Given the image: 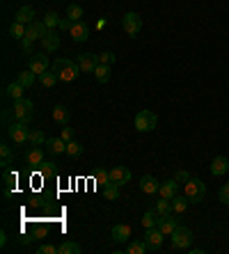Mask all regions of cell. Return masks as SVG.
I'll list each match as a JSON object with an SVG mask.
<instances>
[{"mask_svg": "<svg viewBox=\"0 0 229 254\" xmlns=\"http://www.w3.org/2000/svg\"><path fill=\"white\" fill-rule=\"evenodd\" d=\"M46 147L51 149V154H67V142L62 137H48Z\"/></svg>", "mask_w": 229, "mask_h": 254, "instance_id": "44dd1931", "label": "cell"}, {"mask_svg": "<svg viewBox=\"0 0 229 254\" xmlns=\"http://www.w3.org/2000/svg\"><path fill=\"white\" fill-rule=\"evenodd\" d=\"M37 252H39V254H55V252H57V247H53V245H41V247H37Z\"/></svg>", "mask_w": 229, "mask_h": 254, "instance_id": "f6af8a7d", "label": "cell"}, {"mask_svg": "<svg viewBox=\"0 0 229 254\" xmlns=\"http://www.w3.org/2000/svg\"><path fill=\"white\" fill-rule=\"evenodd\" d=\"M62 140H64V142H71V140H74V131H71V128H62V135H60Z\"/></svg>", "mask_w": 229, "mask_h": 254, "instance_id": "bcb514c9", "label": "cell"}, {"mask_svg": "<svg viewBox=\"0 0 229 254\" xmlns=\"http://www.w3.org/2000/svg\"><path fill=\"white\" fill-rule=\"evenodd\" d=\"M101 190H103V195H106V199H110V202H117V199H119V186L113 183V181H108Z\"/></svg>", "mask_w": 229, "mask_h": 254, "instance_id": "cb8c5ba5", "label": "cell"}, {"mask_svg": "<svg viewBox=\"0 0 229 254\" xmlns=\"http://www.w3.org/2000/svg\"><path fill=\"white\" fill-rule=\"evenodd\" d=\"M158 193H160V197H165V199H174L176 195H179V181L176 179L163 181L158 188Z\"/></svg>", "mask_w": 229, "mask_h": 254, "instance_id": "4fadbf2b", "label": "cell"}, {"mask_svg": "<svg viewBox=\"0 0 229 254\" xmlns=\"http://www.w3.org/2000/svg\"><path fill=\"white\" fill-rule=\"evenodd\" d=\"M14 21L23 23V25H25V23L30 25V23L35 21V9H32V7H21V9H19V12H16Z\"/></svg>", "mask_w": 229, "mask_h": 254, "instance_id": "603a6c76", "label": "cell"}, {"mask_svg": "<svg viewBox=\"0 0 229 254\" xmlns=\"http://www.w3.org/2000/svg\"><path fill=\"white\" fill-rule=\"evenodd\" d=\"M53 163H41V170H44V174H53V167H51Z\"/></svg>", "mask_w": 229, "mask_h": 254, "instance_id": "c3c4849f", "label": "cell"}, {"mask_svg": "<svg viewBox=\"0 0 229 254\" xmlns=\"http://www.w3.org/2000/svg\"><path fill=\"white\" fill-rule=\"evenodd\" d=\"M218 197H220V202H222V204H229V183H225V186L220 188Z\"/></svg>", "mask_w": 229, "mask_h": 254, "instance_id": "b9f144b4", "label": "cell"}, {"mask_svg": "<svg viewBox=\"0 0 229 254\" xmlns=\"http://www.w3.org/2000/svg\"><path fill=\"white\" fill-rule=\"evenodd\" d=\"M129 238H131L129 224H114L113 227V240H117V243H129Z\"/></svg>", "mask_w": 229, "mask_h": 254, "instance_id": "d6986e66", "label": "cell"}, {"mask_svg": "<svg viewBox=\"0 0 229 254\" xmlns=\"http://www.w3.org/2000/svg\"><path fill=\"white\" fill-rule=\"evenodd\" d=\"M48 64H51V60H48V55H44V53H32L30 55V71H35V74H44L46 69H48Z\"/></svg>", "mask_w": 229, "mask_h": 254, "instance_id": "30bf717a", "label": "cell"}, {"mask_svg": "<svg viewBox=\"0 0 229 254\" xmlns=\"http://www.w3.org/2000/svg\"><path fill=\"white\" fill-rule=\"evenodd\" d=\"M183 195L191 199V204H199L202 199H204V195H206V186L199 179H192L191 176V179L183 183Z\"/></svg>", "mask_w": 229, "mask_h": 254, "instance_id": "7a4b0ae2", "label": "cell"}, {"mask_svg": "<svg viewBox=\"0 0 229 254\" xmlns=\"http://www.w3.org/2000/svg\"><path fill=\"white\" fill-rule=\"evenodd\" d=\"M71 25H74V23L69 21V19H60V25H57V28H62V30H71Z\"/></svg>", "mask_w": 229, "mask_h": 254, "instance_id": "7dc6e473", "label": "cell"}, {"mask_svg": "<svg viewBox=\"0 0 229 254\" xmlns=\"http://www.w3.org/2000/svg\"><path fill=\"white\" fill-rule=\"evenodd\" d=\"M5 243H7V234L2 232V234H0V245H5Z\"/></svg>", "mask_w": 229, "mask_h": 254, "instance_id": "681fc988", "label": "cell"}, {"mask_svg": "<svg viewBox=\"0 0 229 254\" xmlns=\"http://www.w3.org/2000/svg\"><path fill=\"white\" fill-rule=\"evenodd\" d=\"M41 44H44L46 51L53 53V51H57V48H60V37H57L53 30H48V32H46V37L41 39Z\"/></svg>", "mask_w": 229, "mask_h": 254, "instance_id": "ffe728a7", "label": "cell"}, {"mask_svg": "<svg viewBox=\"0 0 229 254\" xmlns=\"http://www.w3.org/2000/svg\"><path fill=\"white\" fill-rule=\"evenodd\" d=\"M156 124H158V117H156L152 110H140L135 115V128L140 131V133H149V131H153Z\"/></svg>", "mask_w": 229, "mask_h": 254, "instance_id": "277c9868", "label": "cell"}, {"mask_svg": "<svg viewBox=\"0 0 229 254\" xmlns=\"http://www.w3.org/2000/svg\"><path fill=\"white\" fill-rule=\"evenodd\" d=\"M147 250H149V245L145 240H133V243L126 245V254H145Z\"/></svg>", "mask_w": 229, "mask_h": 254, "instance_id": "484cf974", "label": "cell"}, {"mask_svg": "<svg viewBox=\"0 0 229 254\" xmlns=\"http://www.w3.org/2000/svg\"><path fill=\"white\" fill-rule=\"evenodd\" d=\"M0 156H2V167H7L9 163H12V149H9L7 144H0Z\"/></svg>", "mask_w": 229, "mask_h": 254, "instance_id": "f35d334b", "label": "cell"}, {"mask_svg": "<svg viewBox=\"0 0 229 254\" xmlns=\"http://www.w3.org/2000/svg\"><path fill=\"white\" fill-rule=\"evenodd\" d=\"M174 179H176V181H179V183H186V181L191 179V174L186 172V170H179V172H176V174H174Z\"/></svg>", "mask_w": 229, "mask_h": 254, "instance_id": "7bdbcfd3", "label": "cell"}, {"mask_svg": "<svg viewBox=\"0 0 229 254\" xmlns=\"http://www.w3.org/2000/svg\"><path fill=\"white\" fill-rule=\"evenodd\" d=\"M229 172V160L225 156H215L213 163H211V174L213 176H222V174Z\"/></svg>", "mask_w": 229, "mask_h": 254, "instance_id": "e0dca14e", "label": "cell"}, {"mask_svg": "<svg viewBox=\"0 0 229 254\" xmlns=\"http://www.w3.org/2000/svg\"><path fill=\"white\" fill-rule=\"evenodd\" d=\"M69 117H71V112H69L67 105H55L53 108V121L55 124H60V126H67L69 124Z\"/></svg>", "mask_w": 229, "mask_h": 254, "instance_id": "ac0fdd59", "label": "cell"}, {"mask_svg": "<svg viewBox=\"0 0 229 254\" xmlns=\"http://www.w3.org/2000/svg\"><path fill=\"white\" fill-rule=\"evenodd\" d=\"M80 154H83V144L76 142V140H71V142H67V156L78 158Z\"/></svg>", "mask_w": 229, "mask_h": 254, "instance_id": "8d00e7d4", "label": "cell"}, {"mask_svg": "<svg viewBox=\"0 0 229 254\" xmlns=\"http://www.w3.org/2000/svg\"><path fill=\"white\" fill-rule=\"evenodd\" d=\"M131 176H133V174H131V170H129V167H124V165H117V167H113V170H110V181H113V183H117L119 188L126 186V183L131 181Z\"/></svg>", "mask_w": 229, "mask_h": 254, "instance_id": "9c48e42d", "label": "cell"}, {"mask_svg": "<svg viewBox=\"0 0 229 254\" xmlns=\"http://www.w3.org/2000/svg\"><path fill=\"white\" fill-rule=\"evenodd\" d=\"M23 90H25V87H23L21 82L16 80V82H12V85L7 87V94L14 98V101H19V98H23Z\"/></svg>", "mask_w": 229, "mask_h": 254, "instance_id": "e575fe53", "label": "cell"}, {"mask_svg": "<svg viewBox=\"0 0 229 254\" xmlns=\"http://www.w3.org/2000/svg\"><path fill=\"white\" fill-rule=\"evenodd\" d=\"M67 19L71 23L80 21V19H83V7H80V5H69L67 7Z\"/></svg>", "mask_w": 229, "mask_h": 254, "instance_id": "f546056e", "label": "cell"}, {"mask_svg": "<svg viewBox=\"0 0 229 254\" xmlns=\"http://www.w3.org/2000/svg\"><path fill=\"white\" fill-rule=\"evenodd\" d=\"M172 211V199H165V197H160L158 202H156V213L158 215H165Z\"/></svg>", "mask_w": 229, "mask_h": 254, "instance_id": "d590c367", "label": "cell"}, {"mask_svg": "<svg viewBox=\"0 0 229 254\" xmlns=\"http://www.w3.org/2000/svg\"><path fill=\"white\" fill-rule=\"evenodd\" d=\"M53 71L60 76V80L71 82V80H76V76L80 74V67H78V62L67 60V58H60V60L53 62Z\"/></svg>", "mask_w": 229, "mask_h": 254, "instance_id": "6da1fadb", "label": "cell"}, {"mask_svg": "<svg viewBox=\"0 0 229 254\" xmlns=\"http://www.w3.org/2000/svg\"><path fill=\"white\" fill-rule=\"evenodd\" d=\"M176 227H179V220H176L174 215H170V213H165V215L158 217V229L165 236H172V232H174Z\"/></svg>", "mask_w": 229, "mask_h": 254, "instance_id": "5bb4252c", "label": "cell"}, {"mask_svg": "<svg viewBox=\"0 0 229 254\" xmlns=\"http://www.w3.org/2000/svg\"><path fill=\"white\" fill-rule=\"evenodd\" d=\"M35 115V103L30 98H19L14 101V119L16 121H32Z\"/></svg>", "mask_w": 229, "mask_h": 254, "instance_id": "3957f363", "label": "cell"}, {"mask_svg": "<svg viewBox=\"0 0 229 254\" xmlns=\"http://www.w3.org/2000/svg\"><path fill=\"white\" fill-rule=\"evenodd\" d=\"M113 62H114V53L106 51V53H101L99 55V64H108V67H110Z\"/></svg>", "mask_w": 229, "mask_h": 254, "instance_id": "60d3db41", "label": "cell"}, {"mask_svg": "<svg viewBox=\"0 0 229 254\" xmlns=\"http://www.w3.org/2000/svg\"><path fill=\"white\" fill-rule=\"evenodd\" d=\"M35 78H37V74H35V71H21L16 80H19L23 87L28 90V87H32V85H35Z\"/></svg>", "mask_w": 229, "mask_h": 254, "instance_id": "f1b7e54d", "label": "cell"}, {"mask_svg": "<svg viewBox=\"0 0 229 254\" xmlns=\"http://www.w3.org/2000/svg\"><path fill=\"white\" fill-rule=\"evenodd\" d=\"M5 183H7L9 188L16 186V172H9V170H7V172H5Z\"/></svg>", "mask_w": 229, "mask_h": 254, "instance_id": "ee69618b", "label": "cell"}, {"mask_svg": "<svg viewBox=\"0 0 229 254\" xmlns=\"http://www.w3.org/2000/svg\"><path fill=\"white\" fill-rule=\"evenodd\" d=\"M57 252H60V254H80V252H83V247L78 245V243L67 240V243H62V245L57 247Z\"/></svg>", "mask_w": 229, "mask_h": 254, "instance_id": "83f0119b", "label": "cell"}, {"mask_svg": "<svg viewBox=\"0 0 229 254\" xmlns=\"http://www.w3.org/2000/svg\"><path fill=\"white\" fill-rule=\"evenodd\" d=\"M192 238H195L192 232L188 227H181V224L172 232V245H174L176 250H188V247L192 245Z\"/></svg>", "mask_w": 229, "mask_h": 254, "instance_id": "5b68a950", "label": "cell"}, {"mask_svg": "<svg viewBox=\"0 0 229 254\" xmlns=\"http://www.w3.org/2000/svg\"><path fill=\"white\" fill-rule=\"evenodd\" d=\"M28 163H30V165H41V163H44V151L39 149V147L30 149V151H28Z\"/></svg>", "mask_w": 229, "mask_h": 254, "instance_id": "4dcf8cb0", "label": "cell"}, {"mask_svg": "<svg viewBox=\"0 0 229 254\" xmlns=\"http://www.w3.org/2000/svg\"><path fill=\"white\" fill-rule=\"evenodd\" d=\"M188 206H191V199H188L186 195H183V197H179V195H176L174 199H172V211H174L176 215L186 213V211H188Z\"/></svg>", "mask_w": 229, "mask_h": 254, "instance_id": "7402d4cb", "label": "cell"}, {"mask_svg": "<svg viewBox=\"0 0 229 254\" xmlns=\"http://www.w3.org/2000/svg\"><path fill=\"white\" fill-rule=\"evenodd\" d=\"M158 213H156V209L153 211H147L145 215H142V227L145 229H152V227H158Z\"/></svg>", "mask_w": 229, "mask_h": 254, "instance_id": "d4e9b609", "label": "cell"}, {"mask_svg": "<svg viewBox=\"0 0 229 254\" xmlns=\"http://www.w3.org/2000/svg\"><path fill=\"white\" fill-rule=\"evenodd\" d=\"M57 80H60V76L55 74V71H44V74H39V82H41L44 87H53Z\"/></svg>", "mask_w": 229, "mask_h": 254, "instance_id": "4316f807", "label": "cell"}, {"mask_svg": "<svg viewBox=\"0 0 229 254\" xmlns=\"http://www.w3.org/2000/svg\"><path fill=\"white\" fill-rule=\"evenodd\" d=\"M76 62H78V67H80V74H94V69L99 67V55H94V53H80Z\"/></svg>", "mask_w": 229, "mask_h": 254, "instance_id": "ba28073f", "label": "cell"}, {"mask_svg": "<svg viewBox=\"0 0 229 254\" xmlns=\"http://www.w3.org/2000/svg\"><path fill=\"white\" fill-rule=\"evenodd\" d=\"M69 35H71V39L74 41H85V39L90 37V28H87V23H83V21H76L74 25H71V30H69Z\"/></svg>", "mask_w": 229, "mask_h": 254, "instance_id": "9a60e30c", "label": "cell"}, {"mask_svg": "<svg viewBox=\"0 0 229 254\" xmlns=\"http://www.w3.org/2000/svg\"><path fill=\"white\" fill-rule=\"evenodd\" d=\"M44 23H46V28H48V30H53V28H57V25H60V16L55 14V12H48V14H46V19H44Z\"/></svg>", "mask_w": 229, "mask_h": 254, "instance_id": "74e56055", "label": "cell"}, {"mask_svg": "<svg viewBox=\"0 0 229 254\" xmlns=\"http://www.w3.org/2000/svg\"><path fill=\"white\" fill-rule=\"evenodd\" d=\"M122 25H124V30H126L129 37H137L140 30H142V16L137 14V12H129V14H124Z\"/></svg>", "mask_w": 229, "mask_h": 254, "instance_id": "8992f818", "label": "cell"}, {"mask_svg": "<svg viewBox=\"0 0 229 254\" xmlns=\"http://www.w3.org/2000/svg\"><path fill=\"white\" fill-rule=\"evenodd\" d=\"M28 124L30 121H14L12 126H9V137L14 140L16 144H23V142H28V135H30V128H28Z\"/></svg>", "mask_w": 229, "mask_h": 254, "instance_id": "52a82bcc", "label": "cell"}, {"mask_svg": "<svg viewBox=\"0 0 229 254\" xmlns=\"http://www.w3.org/2000/svg\"><path fill=\"white\" fill-rule=\"evenodd\" d=\"M48 137H46L41 131H30V135H28V144H32V147H39V144H44Z\"/></svg>", "mask_w": 229, "mask_h": 254, "instance_id": "836d02e7", "label": "cell"}, {"mask_svg": "<svg viewBox=\"0 0 229 254\" xmlns=\"http://www.w3.org/2000/svg\"><path fill=\"white\" fill-rule=\"evenodd\" d=\"M160 188V181L156 179V176H152V174H147V176H142L140 179V190L145 195H156Z\"/></svg>", "mask_w": 229, "mask_h": 254, "instance_id": "2e32d148", "label": "cell"}, {"mask_svg": "<svg viewBox=\"0 0 229 254\" xmlns=\"http://www.w3.org/2000/svg\"><path fill=\"white\" fill-rule=\"evenodd\" d=\"M94 76H96L99 82H108L110 80V67L108 64H99V67L94 69Z\"/></svg>", "mask_w": 229, "mask_h": 254, "instance_id": "1f68e13d", "label": "cell"}, {"mask_svg": "<svg viewBox=\"0 0 229 254\" xmlns=\"http://www.w3.org/2000/svg\"><path fill=\"white\" fill-rule=\"evenodd\" d=\"M25 32H28V28L23 25V23H19V21H14L12 23V28H9V35L14 39H23L25 37Z\"/></svg>", "mask_w": 229, "mask_h": 254, "instance_id": "d6a6232c", "label": "cell"}, {"mask_svg": "<svg viewBox=\"0 0 229 254\" xmlns=\"http://www.w3.org/2000/svg\"><path fill=\"white\" fill-rule=\"evenodd\" d=\"M94 181H96V183L103 188L108 181H110V172H106V170H96V174H94Z\"/></svg>", "mask_w": 229, "mask_h": 254, "instance_id": "ab89813d", "label": "cell"}, {"mask_svg": "<svg viewBox=\"0 0 229 254\" xmlns=\"http://www.w3.org/2000/svg\"><path fill=\"white\" fill-rule=\"evenodd\" d=\"M46 32H48L46 23H41V21H32L30 25H28L25 39H30V41H35V39H44V37H46Z\"/></svg>", "mask_w": 229, "mask_h": 254, "instance_id": "7c38bea8", "label": "cell"}, {"mask_svg": "<svg viewBox=\"0 0 229 254\" xmlns=\"http://www.w3.org/2000/svg\"><path fill=\"white\" fill-rule=\"evenodd\" d=\"M163 238H165V234L160 232L158 227H152V229H147V234H145V243L149 245V250H160Z\"/></svg>", "mask_w": 229, "mask_h": 254, "instance_id": "8fae6325", "label": "cell"}]
</instances>
